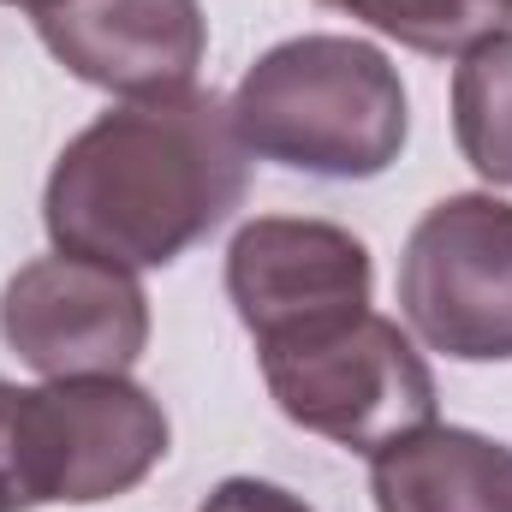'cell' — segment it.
<instances>
[{"label":"cell","mask_w":512,"mask_h":512,"mask_svg":"<svg viewBox=\"0 0 512 512\" xmlns=\"http://www.w3.org/2000/svg\"><path fill=\"white\" fill-rule=\"evenodd\" d=\"M251 185V149L221 96L185 90L120 102L78 131L42 191V227L54 251L167 268L209 239Z\"/></svg>","instance_id":"cell-1"},{"label":"cell","mask_w":512,"mask_h":512,"mask_svg":"<svg viewBox=\"0 0 512 512\" xmlns=\"http://www.w3.org/2000/svg\"><path fill=\"white\" fill-rule=\"evenodd\" d=\"M227 114L256 161L316 179H376L411 131L399 66L358 36H292L268 48L239 78Z\"/></svg>","instance_id":"cell-2"},{"label":"cell","mask_w":512,"mask_h":512,"mask_svg":"<svg viewBox=\"0 0 512 512\" xmlns=\"http://www.w3.org/2000/svg\"><path fill=\"white\" fill-rule=\"evenodd\" d=\"M280 417L352 453H382L435 423V376L423 352L376 310L316 322L256 346Z\"/></svg>","instance_id":"cell-3"},{"label":"cell","mask_w":512,"mask_h":512,"mask_svg":"<svg viewBox=\"0 0 512 512\" xmlns=\"http://www.w3.org/2000/svg\"><path fill=\"white\" fill-rule=\"evenodd\" d=\"M399 310L411 334L459 364L512 358V203L489 191L441 197L405 239Z\"/></svg>","instance_id":"cell-4"},{"label":"cell","mask_w":512,"mask_h":512,"mask_svg":"<svg viewBox=\"0 0 512 512\" xmlns=\"http://www.w3.org/2000/svg\"><path fill=\"white\" fill-rule=\"evenodd\" d=\"M0 340L42 382L126 376L149 346V298L114 262L36 256L0 292Z\"/></svg>","instance_id":"cell-5"},{"label":"cell","mask_w":512,"mask_h":512,"mask_svg":"<svg viewBox=\"0 0 512 512\" xmlns=\"http://www.w3.org/2000/svg\"><path fill=\"white\" fill-rule=\"evenodd\" d=\"M370 286L376 268L364 239L334 221L256 215L227 245V298L256 346L370 310Z\"/></svg>","instance_id":"cell-6"},{"label":"cell","mask_w":512,"mask_h":512,"mask_svg":"<svg viewBox=\"0 0 512 512\" xmlns=\"http://www.w3.org/2000/svg\"><path fill=\"white\" fill-rule=\"evenodd\" d=\"M36 36L72 78L120 102L185 96L209 54L197 0H60L36 12Z\"/></svg>","instance_id":"cell-7"},{"label":"cell","mask_w":512,"mask_h":512,"mask_svg":"<svg viewBox=\"0 0 512 512\" xmlns=\"http://www.w3.org/2000/svg\"><path fill=\"white\" fill-rule=\"evenodd\" d=\"M54 441V501L96 507L131 495L167 459V411L126 376L42 382Z\"/></svg>","instance_id":"cell-8"},{"label":"cell","mask_w":512,"mask_h":512,"mask_svg":"<svg viewBox=\"0 0 512 512\" xmlns=\"http://www.w3.org/2000/svg\"><path fill=\"white\" fill-rule=\"evenodd\" d=\"M376 512H512V447L429 423L370 453Z\"/></svg>","instance_id":"cell-9"},{"label":"cell","mask_w":512,"mask_h":512,"mask_svg":"<svg viewBox=\"0 0 512 512\" xmlns=\"http://www.w3.org/2000/svg\"><path fill=\"white\" fill-rule=\"evenodd\" d=\"M453 137L459 155L489 179L512 185V30H495L453 72Z\"/></svg>","instance_id":"cell-10"},{"label":"cell","mask_w":512,"mask_h":512,"mask_svg":"<svg viewBox=\"0 0 512 512\" xmlns=\"http://www.w3.org/2000/svg\"><path fill=\"white\" fill-rule=\"evenodd\" d=\"M334 12H352L364 18L370 30H382L393 42L417 48V54H471L477 42H489L495 30H512L507 6L495 0H322Z\"/></svg>","instance_id":"cell-11"},{"label":"cell","mask_w":512,"mask_h":512,"mask_svg":"<svg viewBox=\"0 0 512 512\" xmlns=\"http://www.w3.org/2000/svg\"><path fill=\"white\" fill-rule=\"evenodd\" d=\"M54 507V441L42 387L0 382V512Z\"/></svg>","instance_id":"cell-12"},{"label":"cell","mask_w":512,"mask_h":512,"mask_svg":"<svg viewBox=\"0 0 512 512\" xmlns=\"http://www.w3.org/2000/svg\"><path fill=\"white\" fill-rule=\"evenodd\" d=\"M197 512H316L304 495L280 489V483H262V477H227Z\"/></svg>","instance_id":"cell-13"},{"label":"cell","mask_w":512,"mask_h":512,"mask_svg":"<svg viewBox=\"0 0 512 512\" xmlns=\"http://www.w3.org/2000/svg\"><path fill=\"white\" fill-rule=\"evenodd\" d=\"M0 6H24V12L36 18V12H48V6H60V0H0Z\"/></svg>","instance_id":"cell-14"},{"label":"cell","mask_w":512,"mask_h":512,"mask_svg":"<svg viewBox=\"0 0 512 512\" xmlns=\"http://www.w3.org/2000/svg\"><path fill=\"white\" fill-rule=\"evenodd\" d=\"M495 6H507V12H512V0H495Z\"/></svg>","instance_id":"cell-15"}]
</instances>
